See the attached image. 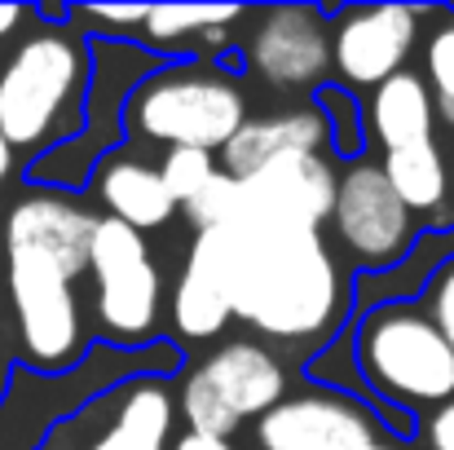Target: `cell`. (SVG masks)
<instances>
[{"label": "cell", "mask_w": 454, "mask_h": 450, "mask_svg": "<svg viewBox=\"0 0 454 450\" xmlns=\"http://www.w3.org/2000/svg\"><path fill=\"white\" fill-rule=\"evenodd\" d=\"M239 18H243V9H234V4H163V9H146L142 44H146V53L151 49H176L185 40L199 44L203 31L230 27Z\"/></svg>", "instance_id": "cell-20"}, {"label": "cell", "mask_w": 454, "mask_h": 450, "mask_svg": "<svg viewBox=\"0 0 454 450\" xmlns=\"http://www.w3.org/2000/svg\"><path fill=\"white\" fill-rule=\"evenodd\" d=\"M357 362L375 384V398L397 402H450L454 398V353L428 313L411 304H388L366 313L357 327Z\"/></svg>", "instance_id": "cell-6"}, {"label": "cell", "mask_w": 454, "mask_h": 450, "mask_svg": "<svg viewBox=\"0 0 454 450\" xmlns=\"http://www.w3.org/2000/svg\"><path fill=\"white\" fill-rule=\"evenodd\" d=\"M331 225L340 243L375 270H393L411 243V212L388 190L380 163H353L344 177H335Z\"/></svg>", "instance_id": "cell-10"}, {"label": "cell", "mask_w": 454, "mask_h": 450, "mask_svg": "<svg viewBox=\"0 0 454 450\" xmlns=\"http://www.w3.org/2000/svg\"><path fill=\"white\" fill-rule=\"evenodd\" d=\"M424 67H428V93H433V111L454 129V22L437 27L433 40H428V53H424Z\"/></svg>", "instance_id": "cell-23"}, {"label": "cell", "mask_w": 454, "mask_h": 450, "mask_svg": "<svg viewBox=\"0 0 454 450\" xmlns=\"http://www.w3.org/2000/svg\"><path fill=\"white\" fill-rule=\"evenodd\" d=\"M375 450H393V446H375Z\"/></svg>", "instance_id": "cell-31"}, {"label": "cell", "mask_w": 454, "mask_h": 450, "mask_svg": "<svg viewBox=\"0 0 454 450\" xmlns=\"http://www.w3.org/2000/svg\"><path fill=\"white\" fill-rule=\"evenodd\" d=\"M75 279L80 274L62 257L4 239V288L22 358L58 375L84 358V309L75 296Z\"/></svg>", "instance_id": "cell-4"}, {"label": "cell", "mask_w": 454, "mask_h": 450, "mask_svg": "<svg viewBox=\"0 0 454 450\" xmlns=\"http://www.w3.org/2000/svg\"><path fill=\"white\" fill-rule=\"evenodd\" d=\"M93 44V71L80 107V133L71 142H58V150L40 154L31 163V181H53V186H84L89 172L115 150L120 142V120L133 98V89L159 71V58L120 44V40H89Z\"/></svg>", "instance_id": "cell-5"}, {"label": "cell", "mask_w": 454, "mask_h": 450, "mask_svg": "<svg viewBox=\"0 0 454 450\" xmlns=\"http://www.w3.org/2000/svg\"><path fill=\"white\" fill-rule=\"evenodd\" d=\"M261 450H375V424L362 407L335 393L283 398L256 420Z\"/></svg>", "instance_id": "cell-13"}, {"label": "cell", "mask_w": 454, "mask_h": 450, "mask_svg": "<svg viewBox=\"0 0 454 450\" xmlns=\"http://www.w3.org/2000/svg\"><path fill=\"white\" fill-rule=\"evenodd\" d=\"M216 172H221V168H216V154H212V150H190V146L168 150L163 163H159V181H163V190L172 194L176 208H181L185 199H194Z\"/></svg>", "instance_id": "cell-21"}, {"label": "cell", "mask_w": 454, "mask_h": 450, "mask_svg": "<svg viewBox=\"0 0 454 450\" xmlns=\"http://www.w3.org/2000/svg\"><path fill=\"white\" fill-rule=\"evenodd\" d=\"M326 146V124L317 115V107L301 111H283V115H265V120H247L225 146H221V172L225 177H252L256 168H265L270 159L283 154H317Z\"/></svg>", "instance_id": "cell-15"}, {"label": "cell", "mask_w": 454, "mask_h": 450, "mask_svg": "<svg viewBox=\"0 0 454 450\" xmlns=\"http://www.w3.org/2000/svg\"><path fill=\"white\" fill-rule=\"evenodd\" d=\"M98 199L111 221H124L129 230H159L176 212L172 194L159 181V168L133 159L129 150H111L98 163Z\"/></svg>", "instance_id": "cell-16"}, {"label": "cell", "mask_w": 454, "mask_h": 450, "mask_svg": "<svg viewBox=\"0 0 454 450\" xmlns=\"http://www.w3.org/2000/svg\"><path fill=\"white\" fill-rule=\"evenodd\" d=\"M75 18L111 22V27H142L146 22V9L142 4H93V9H75Z\"/></svg>", "instance_id": "cell-26"}, {"label": "cell", "mask_w": 454, "mask_h": 450, "mask_svg": "<svg viewBox=\"0 0 454 450\" xmlns=\"http://www.w3.org/2000/svg\"><path fill=\"white\" fill-rule=\"evenodd\" d=\"M181 212H185V221L194 225V234H203V230H216L221 221H230V212H234V177H225V172H216L194 199H185L181 203Z\"/></svg>", "instance_id": "cell-24"}, {"label": "cell", "mask_w": 454, "mask_h": 450, "mask_svg": "<svg viewBox=\"0 0 454 450\" xmlns=\"http://www.w3.org/2000/svg\"><path fill=\"white\" fill-rule=\"evenodd\" d=\"M283 393H287L283 362L252 340H230L185 375L176 407L181 420L190 424L185 433L230 442V433H239L247 420H261L270 407H278Z\"/></svg>", "instance_id": "cell-7"}, {"label": "cell", "mask_w": 454, "mask_h": 450, "mask_svg": "<svg viewBox=\"0 0 454 450\" xmlns=\"http://www.w3.org/2000/svg\"><path fill=\"white\" fill-rule=\"evenodd\" d=\"M428 438H433V450H454V402H446L428 420Z\"/></svg>", "instance_id": "cell-27"}, {"label": "cell", "mask_w": 454, "mask_h": 450, "mask_svg": "<svg viewBox=\"0 0 454 450\" xmlns=\"http://www.w3.org/2000/svg\"><path fill=\"white\" fill-rule=\"evenodd\" d=\"M172 420H176V402L163 380L154 375L129 380L111 389L106 420L84 450H168Z\"/></svg>", "instance_id": "cell-14"}, {"label": "cell", "mask_w": 454, "mask_h": 450, "mask_svg": "<svg viewBox=\"0 0 454 450\" xmlns=\"http://www.w3.org/2000/svg\"><path fill=\"white\" fill-rule=\"evenodd\" d=\"M13 159H18V154H13V150H9V142L0 138V181H4V177L13 172Z\"/></svg>", "instance_id": "cell-30"}, {"label": "cell", "mask_w": 454, "mask_h": 450, "mask_svg": "<svg viewBox=\"0 0 454 450\" xmlns=\"http://www.w3.org/2000/svg\"><path fill=\"white\" fill-rule=\"evenodd\" d=\"M93 71V44L75 27L31 31L0 67V138L31 154L80 133V107Z\"/></svg>", "instance_id": "cell-2"}, {"label": "cell", "mask_w": 454, "mask_h": 450, "mask_svg": "<svg viewBox=\"0 0 454 450\" xmlns=\"http://www.w3.org/2000/svg\"><path fill=\"white\" fill-rule=\"evenodd\" d=\"M89 270L98 279V331L124 344L151 340L159 327V270L151 261V248L137 230L124 221L98 217Z\"/></svg>", "instance_id": "cell-8"}, {"label": "cell", "mask_w": 454, "mask_h": 450, "mask_svg": "<svg viewBox=\"0 0 454 450\" xmlns=\"http://www.w3.org/2000/svg\"><path fill=\"white\" fill-rule=\"evenodd\" d=\"M433 93L419 75L397 71L384 84H375V102H371V133L384 150H406L433 142Z\"/></svg>", "instance_id": "cell-17"}, {"label": "cell", "mask_w": 454, "mask_h": 450, "mask_svg": "<svg viewBox=\"0 0 454 450\" xmlns=\"http://www.w3.org/2000/svg\"><path fill=\"white\" fill-rule=\"evenodd\" d=\"M22 18H27V9H22V4H0V40H4V36H13V27H18Z\"/></svg>", "instance_id": "cell-29"}, {"label": "cell", "mask_w": 454, "mask_h": 450, "mask_svg": "<svg viewBox=\"0 0 454 450\" xmlns=\"http://www.w3.org/2000/svg\"><path fill=\"white\" fill-rule=\"evenodd\" d=\"M185 257L212 279L230 318L270 340H313L344 309L335 257L317 230L230 217L194 234Z\"/></svg>", "instance_id": "cell-1"}, {"label": "cell", "mask_w": 454, "mask_h": 450, "mask_svg": "<svg viewBox=\"0 0 454 450\" xmlns=\"http://www.w3.org/2000/svg\"><path fill=\"white\" fill-rule=\"evenodd\" d=\"M317 102H322L317 115L326 124V146L335 154H357L362 150V111H357V102L344 89H335V84H322Z\"/></svg>", "instance_id": "cell-22"}, {"label": "cell", "mask_w": 454, "mask_h": 450, "mask_svg": "<svg viewBox=\"0 0 454 450\" xmlns=\"http://www.w3.org/2000/svg\"><path fill=\"white\" fill-rule=\"evenodd\" d=\"M419 40V13L411 4H362L344 9L331 31V67L340 80L375 89L402 71Z\"/></svg>", "instance_id": "cell-12"}, {"label": "cell", "mask_w": 454, "mask_h": 450, "mask_svg": "<svg viewBox=\"0 0 454 450\" xmlns=\"http://www.w3.org/2000/svg\"><path fill=\"white\" fill-rule=\"evenodd\" d=\"M124 120L142 142L216 154L247 124V98L212 67H159L133 89Z\"/></svg>", "instance_id": "cell-3"}, {"label": "cell", "mask_w": 454, "mask_h": 450, "mask_svg": "<svg viewBox=\"0 0 454 450\" xmlns=\"http://www.w3.org/2000/svg\"><path fill=\"white\" fill-rule=\"evenodd\" d=\"M388 190L397 194V203L406 212H428L446 199V163L437 142L424 146H406V150H388V159L380 163Z\"/></svg>", "instance_id": "cell-18"}, {"label": "cell", "mask_w": 454, "mask_h": 450, "mask_svg": "<svg viewBox=\"0 0 454 450\" xmlns=\"http://www.w3.org/2000/svg\"><path fill=\"white\" fill-rule=\"evenodd\" d=\"M428 322L437 327V336L454 353V265L433 274V313H428Z\"/></svg>", "instance_id": "cell-25"}, {"label": "cell", "mask_w": 454, "mask_h": 450, "mask_svg": "<svg viewBox=\"0 0 454 450\" xmlns=\"http://www.w3.org/2000/svg\"><path fill=\"white\" fill-rule=\"evenodd\" d=\"M247 67L270 89H317L331 71L326 13L313 4H274L247 31Z\"/></svg>", "instance_id": "cell-11"}, {"label": "cell", "mask_w": 454, "mask_h": 450, "mask_svg": "<svg viewBox=\"0 0 454 450\" xmlns=\"http://www.w3.org/2000/svg\"><path fill=\"white\" fill-rule=\"evenodd\" d=\"M335 203V168L322 154H283L234 181V212L243 221L322 230Z\"/></svg>", "instance_id": "cell-9"}, {"label": "cell", "mask_w": 454, "mask_h": 450, "mask_svg": "<svg viewBox=\"0 0 454 450\" xmlns=\"http://www.w3.org/2000/svg\"><path fill=\"white\" fill-rule=\"evenodd\" d=\"M172 450H234L225 438H203V433H181Z\"/></svg>", "instance_id": "cell-28"}, {"label": "cell", "mask_w": 454, "mask_h": 450, "mask_svg": "<svg viewBox=\"0 0 454 450\" xmlns=\"http://www.w3.org/2000/svg\"><path fill=\"white\" fill-rule=\"evenodd\" d=\"M172 322L185 340H212L225 331L230 322V309L221 292L212 288V279L185 257L181 265V279H176V292H172Z\"/></svg>", "instance_id": "cell-19"}]
</instances>
